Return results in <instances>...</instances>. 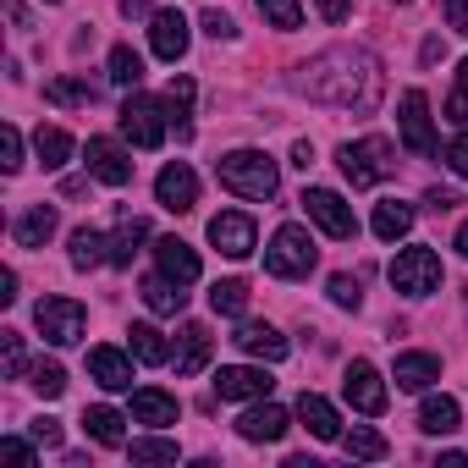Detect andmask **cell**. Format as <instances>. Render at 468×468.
<instances>
[{
    "label": "cell",
    "instance_id": "obj_10",
    "mask_svg": "<svg viewBox=\"0 0 468 468\" xmlns=\"http://www.w3.org/2000/svg\"><path fill=\"white\" fill-rule=\"evenodd\" d=\"M209 243H215L226 260H249V254H254V220H249L243 209H220V215L209 220Z\"/></svg>",
    "mask_w": 468,
    "mask_h": 468
},
{
    "label": "cell",
    "instance_id": "obj_34",
    "mask_svg": "<svg viewBox=\"0 0 468 468\" xmlns=\"http://www.w3.org/2000/svg\"><path fill=\"white\" fill-rule=\"evenodd\" d=\"M105 78H111L116 89H138V83H144V61H138L127 45H116L111 61H105Z\"/></svg>",
    "mask_w": 468,
    "mask_h": 468
},
{
    "label": "cell",
    "instance_id": "obj_52",
    "mask_svg": "<svg viewBox=\"0 0 468 468\" xmlns=\"http://www.w3.org/2000/svg\"><path fill=\"white\" fill-rule=\"evenodd\" d=\"M0 303H17V271L0 276Z\"/></svg>",
    "mask_w": 468,
    "mask_h": 468
},
{
    "label": "cell",
    "instance_id": "obj_19",
    "mask_svg": "<svg viewBox=\"0 0 468 468\" xmlns=\"http://www.w3.org/2000/svg\"><path fill=\"white\" fill-rule=\"evenodd\" d=\"M56 226H61L56 204H34L28 215H17V226H12V238H17V249H45V243L56 238Z\"/></svg>",
    "mask_w": 468,
    "mask_h": 468
},
{
    "label": "cell",
    "instance_id": "obj_23",
    "mask_svg": "<svg viewBox=\"0 0 468 468\" xmlns=\"http://www.w3.org/2000/svg\"><path fill=\"white\" fill-rule=\"evenodd\" d=\"M298 419H303V430H309L314 441H336V435H342V419H336V408H331L320 391H303V397H298Z\"/></svg>",
    "mask_w": 468,
    "mask_h": 468
},
{
    "label": "cell",
    "instance_id": "obj_9",
    "mask_svg": "<svg viewBox=\"0 0 468 468\" xmlns=\"http://www.w3.org/2000/svg\"><path fill=\"white\" fill-rule=\"evenodd\" d=\"M342 397L358 408V413H386V380H380V369L369 364V358H353L347 364V375H342Z\"/></svg>",
    "mask_w": 468,
    "mask_h": 468
},
{
    "label": "cell",
    "instance_id": "obj_43",
    "mask_svg": "<svg viewBox=\"0 0 468 468\" xmlns=\"http://www.w3.org/2000/svg\"><path fill=\"white\" fill-rule=\"evenodd\" d=\"M331 303H336V309H358V303H364V287H358L353 276H331Z\"/></svg>",
    "mask_w": 468,
    "mask_h": 468
},
{
    "label": "cell",
    "instance_id": "obj_49",
    "mask_svg": "<svg viewBox=\"0 0 468 468\" xmlns=\"http://www.w3.org/2000/svg\"><path fill=\"white\" fill-rule=\"evenodd\" d=\"M28 430H34V441H39V446H61V424H56V419H34Z\"/></svg>",
    "mask_w": 468,
    "mask_h": 468
},
{
    "label": "cell",
    "instance_id": "obj_21",
    "mask_svg": "<svg viewBox=\"0 0 468 468\" xmlns=\"http://www.w3.org/2000/svg\"><path fill=\"white\" fill-rule=\"evenodd\" d=\"M89 375H94L105 391H127V386H133V358L116 353V347H94V353H89Z\"/></svg>",
    "mask_w": 468,
    "mask_h": 468
},
{
    "label": "cell",
    "instance_id": "obj_47",
    "mask_svg": "<svg viewBox=\"0 0 468 468\" xmlns=\"http://www.w3.org/2000/svg\"><path fill=\"white\" fill-rule=\"evenodd\" d=\"M441 12H446V28H457V34L468 39V0H446Z\"/></svg>",
    "mask_w": 468,
    "mask_h": 468
},
{
    "label": "cell",
    "instance_id": "obj_14",
    "mask_svg": "<svg viewBox=\"0 0 468 468\" xmlns=\"http://www.w3.org/2000/svg\"><path fill=\"white\" fill-rule=\"evenodd\" d=\"M149 45L160 61H182L187 56V17L182 12H154L149 17Z\"/></svg>",
    "mask_w": 468,
    "mask_h": 468
},
{
    "label": "cell",
    "instance_id": "obj_44",
    "mask_svg": "<svg viewBox=\"0 0 468 468\" xmlns=\"http://www.w3.org/2000/svg\"><path fill=\"white\" fill-rule=\"evenodd\" d=\"M0 165H6V171H17L23 165V133L6 122V133H0Z\"/></svg>",
    "mask_w": 468,
    "mask_h": 468
},
{
    "label": "cell",
    "instance_id": "obj_12",
    "mask_svg": "<svg viewBox=\"0 0 468 468\" xmlns=\"http://www.w3.org/2000/svg\"><path fill=\"white\" fill-rule=\"evenodd\" d=\"M402 144L413 149V154H435V127H430V100H424V89H408L402 94Z\"/></svg>",
    "mask_w": 468,
    "mask_h": 468
},
{
    "label": "cell",
    "instance_id": "obj_11",
    "mask_svg": "<svg viewBox=\"0 0 468 468\" xmlns=\"http://www.w3.org/2000/svg\"><path fill=\"white\" fill-rule=\"evenodd\" d=\"M271 375L265 369H249V364H231V369H215V397L220 402H254V397H271Z\"/></svg>",
    "mask_w": 468,
    "mask_h": 468
},
{
    "label": "cell",
    "instance_id": "obj_37",
    "mask_svg": "<svg viewBox=\"0 0 468 468\" xmlns=\"http://www.w3.org/2000/svg\"><path fill=\"white\" fill-rule=\"evenodd\" d=\"M209 309L215 314H243L249 309V282H215L209 287Z\"/></svg>",
    "mask_w": 468,
    "mask_h": 468
},
{
    "label": "cell",
    "instance_id": "obj_56",
    "mask_svg": "<svg viewBox=\"0 0 468 468\" xmlns=\"http://www.w3.org/2000/svg\"><path fill=\"white\" fill-rule=\"evenodd\" d=\"M45 6H61V0H45Z\"/></svg>",
    "mask_w": 468,
    "mask_h": 468
},
{
    "label": "cell",
    "instance_id": "obj_2",
    "mask_svg": "<svg viewBox=\"0 0 468 468\" xmlns=\"http://www.w3.org/2000/svg\"><path fill=\"white\" fill-rule=\"evenodd\" d=\"M215 176H220V187H231L238 198H276V187H282L276 160L260 154V149H231V154H220L215 160Z\"/></svg>",
    "mask_w": 468,
    "mask_h": 468
},
{
    "label": "cell",
    "instance_id": "obj_7",
    "mask_svg": "<svg viewBox=\"0 0 468 468\" xmlns=\"http://www.w3.org/2000/svg\"><path fill=\"white\" fill-rule=\"evenodd\" d=\"M165 122H171V111L160 100H149V94H133L122 105V133L133 138V149H160L165 144Z\"/></svg>",
    "mask_w": 468,
    "mask_h": 468
},
{
    "label": "cell",
    "instance_id": "obj_28",
    "mask_svg": "<svg viewBox=\"0 0 468 468\" xmlns=\"http://www.w3.org/2000/svg\"><path fill=\"white\" fill-rule=\"evenodd\" d=\"M111 260V238H100L94 226H78L72 231V265L78 271H94V265H105Z\"/></svg>",
    "mask_w": 468,
    "mask_h": 468
},
{
    "label": "cell",
    "instance_id": "obj_46",
    "mask_svg": "<svg viewBox=\"0 0 468 468\" xmlns=\"http://www.w3.org/2000/svg\"><path fill=\"white\" fill-rule=\"evenodd\" d=\"M198 23H204V34H209V39H231V34H238V23H231L226 12H215V6H209Z\"/></svg>",
    "mask_w": 468,
    "mask_h": 468
},
{
    "label": "cell",
    "instance_id": "obj_50",
    "mask_svg": "<svg viewBox=\"0 0 468 468\" xmlns=\"http://www.w3.org/2000/svg\"><path fill=\"white\" fill-rule=\"evenodd\" d=\"M0 457H12V463H34V446H28V441H17V435H6V441H0Z\"/></svg>",
    "mask_w": 468,
    "mask_h": 468
},
{
    "label": "cell",
    "instance_id": "obj_33",
    "mask_svg": "<svg viewBox=\"0 0 468 468\" xmlns=\"http://www.w3.org/2000/svg\"><path fill=\"white\" fill-rule=\"evenodd\" d=\"M127 347H133L138 364H165V358H171V347H165V336H160L154 325H133V331H127Z\"/></svg>",
    "mask_w": 468,
    "mask_h": 468
},
{
    "label": "cell",
    "instance_id": "obj_41",
    "mask_svg": "<svg viewBox=\"0 0 468 468\" xmlns=\"http://www.w3.org/2000/svg\"><path fill=\"white\" fill-rule=\"evenodd\" d=\"M446 122H468V61L457 67V83L446 94Z\"/></svg>",
    "mask_w": 468,
    "mask_h": 468
},
{
    "label": "cell",
    "instance_id": "obj_24",
    "mask_svg": "<svg viewBox=\"0 0 468 468\" xmlns=\"http://www.w3.org/2000/svg\"><path fill=\"white\" fill-rule=\"evenodd\" d=\"M209 347H215L209 325L187 320V325H182V347H176V375H198V369L209 364Z\"/></svg>",
    "mask_w": 468,
    "mask_h": 468
},
{
    "label": "cell",
    "instance_id": "obj_15",
    "mask_svg": "<svg viewBox=\"0 0 468 468\" xmlns=\"http://www.w3.org/2000/svg\"><path fill=\"white\" fill-rule=\"evenodd\" d=\"M89 171H94L105 187H127V182H133V160H127L122 144H111V138H89Z\"/></svg>",
    "mask_w": 468,
    "mask_h": 468
},
{
    "label": "cell",
    "instance_id": "obj_8",
    "mask_svg": "<svg viewBox=\"0 0 468 468\" xmlns=\"http://www.w3.org/2000/svg\"><path fill=\"white\" fill-rule=\"evenodd\" d=\"M34 325L45 331V342H56V347H72V342L83 336V325H89V309H83L78 298H39V309H34Z\"/></svg>",
    "mask_w": 468,
    "mask_h": 468
},
{
    "label": "cell",
    "instance_id": "obj_26",
    "mask_svg": "<svg viewBox=\"0 0 468 468\" xmlns=\"http://www.w3.org/2000/svg\"><path fill=\"white\" fill-rule=\"evenodd\" d=\"M165 111H171V127H176V138L187 144L193 138V78H171V89H165Z\"/></svg>",
    "mask_w": 468,
    "mask_h": 468
},
{
    "label": "cell",
    "instance_id": "obj_25",
    "mask_svg": "<svg viewBox=\"0 0 468 468\" xmlns=\"http://www.w3.org/2000/svg\"><path fill=\"white\" fill-rule=\"evenodd\" d=\"M408 231H413V204H402V198L375 204V238L380 243H397V238H408Z\"/></svg>",
    "mask_w": 468,
    "mask_h": 468
},
{
    "label": "cell",
    "instance_id": "obj_48",
    "mask_svg": "<svg viewBox=\"0 0 468 468\" xmlns=\"http://www.w3.org/2000/svg\"><path fill=\"white\" fill-rule=\"evenodd\" d=\"M424 204H430V209H435V215H446V209H457V204H463V198H457V193H452V187H430V193H424Z\"/></svg>",
    "mask_w": 468,
    "mask_h": 468
},
{
    "label": "cell",
    "instance_id": "obj_31",
    "mask_svg": "<svg viewBox=\"0 0 468 468\" xmlns=\"http://www.w3.org/2000/svg\"><path fill=\"white\" fill-rule=\"evenodd\" d=\"M457 419H463V413H457L452 397H430V402L419 408V430H424V435H452Z\"/></svg>",
    "mask_w": 468,
    "mask_h": 468
},
{
    "label": "cell",
    "instance_id": "obj_5",
    "mask_svg": "<svg viewBox=\"0 0 468 468\" xmlns=\"http://www.w3.org/2000/svg\"><path fill=\"white\" fill-rule=\"evenodd\" d=\"M391 287H397L402 298H430V292L441 287V254L424 249V243L402 249V254L391 260Z\"/></svg>",
    "mask_w": 468,
    "mask_h": 468
},
{
    "label": "cell",
    "instance_id": "obj_29",
    "mask_svg": "<svg viewBox=\"0 0 468 468\" xmlns=\"http://www.w3.org/2000/svg\"><path fill=\"white\" fill-rule=\"evenodd\" d=\"M144 238H149V226L138 215H122V226L111 231V265H133V254H138Z\"/></svg>",
    "mask_w": 468,
    "mask_h": 468
},
{
    "label": "cell",
    "instance_id": "obj_27",
    "mask_svg": "<svg viewBox=\"0 0 468 468\" xmlns=\"http://www.w3.org/2000/svg\"><path fill=\"white\" fill-rule=\"evenodd\" d=\"M127 419L116 413V408H83V430L100 441V446H127V430H122Z\"/></svg>",
    "mask_w": 468,
    "mask_h": 468
},
{
    "label": "cell",
    "instance_id": "obj_20",
    "mask_svg": "<svg viewBox=\"0 0 468 468\" xmlns=\"http://www.w3.org/2000/svg\"><path fill=\"white\" fill-rule=\"evenodd\" d=\"M238 342L243 353H254V358H265V364H282L287 358V336L276 331V325H260V320H249V325H238Z\"/></svg>",
    "mask_w": 468,
    "mask_h": 468
},
{
    "label": "cell",
    "instance_id": "obj_22",
    "mask_svg": "<svg viewBox=\"0 0 468 468\" xmlns=\"http://www.w3.org/2000/svg\"><path fill=\"white\" fill-rule=\"evenodd\" d=\"M391 380H397L402 391H424V386L441 380V358H435V353H397Z\"/></svg>",
    "mask_w": 468,
    "mask_h": 468
},
{
    "label": "cell",
    "instance_id": "obj_1",
    "mask_svg": "<svg viewBox=\"0 0 468 468\" xmlns=\"http://www.w3.org/2000/svg\"><path fill=\"white\" fill-rule=\"evenodd\" d=\"M298 89L314 105H336V111H375L380 105V67L364 50H325L303 67Z\"/></svg>",
    "mask_w": 468,
    "mask_h": 468
},
{
    "label": "cell",
    "instance_id": "obj_53",
    "mask_svg": "<svg viewBox=\"0 0 468 468\" xmlns=\"http://www.w3.org/2000/svg\"><path fill=\"white\" fill-rule=\"evenodd\" d=\"M292 165H303V171H309V165H314V149H309V144H292Z\"/></svg>",
    "mask_w": 468,
    "mask_h": 468
},
{
    "label": "cell",
    "instance_id": "obj_35",
    "mask_svg": "<svg viewBox=\"0 0 468 468\" xmlns=\"http://www.w3.org/2000/svg\"><path fill=\"white\" fill-rule=\"evenodd\" d=\"M342 452H347V457H364V463H375V457H386L391 446H386V435H380V430H369V424H353V435H342Z\"/></svg>",
    "mask_w": 468,
    "mask_h": 468
},
{
    "label": "cell",
    "instance_id": "obj_39",
    "mask_svg": "<svg viewBox=\"0 0 468 468\" xmlns=\"http://www.w3.org/2000/svg\"><path fill=\"white\" fill-rule=\"evenodd\" d=\"M260 12H265V23L282 28V34L303 28V6H298V0H260Z\"/></svg>",
    "mask_w": 468,
    "mask_h": 468
},
{
    "label": "cell",
    "instance_id": "obj_17",
    "mask_svg": "<svg viewBox=\"0 0 468 468\" xmlns=\"http://www.w3.org/2000/svg\"><path fill=\"white\" fill-rule=\"evenodd\" d=\"M154 260H160V276H171L176 287H193L198 282V254L182 238H160L154 243Z\"/></svg>",
    "mask_w": 468,
    "mask_h": 468
},
{
    "label": "cell",
    "instance_id": "obj_40",
    "mask_svg": "<svg viewBox=\"0 0 468 468\" xmlns=\"http://www.w3.org/2000/svg\"><path fill=\"white\" fill-rule=\"evenodd\" d=\"M28 386H34L39 397H50V402H56V397L67 391V369H61L56 358H39V364H34V380H28Z\"/></svg>",
    "mask_w": 468,
    "mask_h": 468
},
{
    "label": "cell",
    "instance_id": "obj_30",
    "mask_svg": "<svg viewBox=\"0 0 468 468\" xmlns=\"http://www.w3.org/2000/svg\"><path fill=\"white\" fill-rule=\"evenodd\" d=\"M34 154H39L45 171H61L67 154H72V138H67L61 127H39V133H34Z\"/></svg>",
    "mask_w": 468,
    "mask_h": 468
},
{
    "label": "cell",
    "instance_id": "obj_13",
    "mask_svg": "<svg viewBox=\"0 0 468 468\" xmlns=\"http://www.w3.org/2000/svg\"><path fill=\"white\" fill-rule=\"evenodd\" d=\"M154 198L171 209V215H187L193 204H198V176H193V165H182V160H171L160 176H154Z\"/></svg>",
    "mask_w": 468,
    "mask_h": 468
},
{
    "label": "cell",
    "instance_id": "obj_57",
    "mask_svg": "<svg viewBox=\"0 0 468 468\" xmlns=\"http://www.w3.org/2000/svg\"><path fill=\"white\" fill-rule=\"evenodd\" d=\"M397 6H408V0H397Z\"/></svg>",
    "mask_w": 468,
    "mask_h": 468
},
{
    "label": "cell",
    "instance_id": "obj_51",
    "mask_svg": "<svg viewBox=\"0 0 468 468\" xmlns=\"http://www.w3.org/2000/svg\"><path fill=\"white\" fill-rule=\"evenodd\" d=\"M320 17H325V23H342V17H347V0H320Z\"/></svg>",
    "mask_w": 468,
    "mask_h": 468
},
{
    "label": "cell",
    "instance_id": "obj_54",
    "mask_svg": "<svg viewBox=\"0 0 468 468\" xmlns=\"http://www.w3.org/2000/svg\"><path fill=\"white\" fill-rule=\"evenodd\" d=\"M441 463L446 468H468V452H441Z\"/></svg>",
    "mask_w": 468,
    "mask_h": 468
},
{
    "label": "cell",
    "instance_id": "obj_3",
    "mask_svg": "<svg viewBox=\"0 0 468 468\" xmlns=\"http://www.w3.org/2000/svg\"><path fill=\"white\" fill-rule=\"evenodd\" d=\"M336 165L353 187H375L386 176H397V149L386 138H358V144H342L336 149Z\"/></svg>",
    "mask_w": 468,
    "mask_h": 468
},
{
    "label": "cell",
    "instance_id": "obj_32",
    "mask_svg": "<svg viewBox=\"0 0 468 468\" xmlns=\"http://www.w3.org/2000/svg\"><path fill=\"white\" fill-rule=\"evenodd\" d=\"M144 303L154 309V314H182V303H187V292L171 282V276H154V282H144Z\"/></svg>",
    "mask_w": 468,
    "mask_h": 468
},
{
    "label": "cell",
    "instance_id": "obj_6",
    "mask_svg": "<svg viewBox=\"0 0 468 468\" xmlns=\"http://www.w3.org/2000/svg\"><path fill=\"white\" fill-rule=\"evenodd\" d=\"M303 215L325 231V238H336V243H353L358 238V215L347 209V198L342 193H331V187H303Z\"/></svg>",
    "mask_w": 468,
    "mask_h": 468
},
{
    "label": "cell",
    "instance_id": "obj_45",
    "mask_svg": "<svg viewBox=\"0 0 468 468\" xmlns=\"http://www.w3.org/2000/svg\"><path fill=\"white\" fill-rule=\"evenodd\" d=\"M441 160H446V165H452V171L468 182V133H457V138L446 144V154H441Z\"/></svg>",
    "mask_w": 468,
    "mask_h": 468
},
{
    "label": "cell",
    "instance_id": "obj_18",
    "mask_svg": "<svg viewBox=\"0 0 468 468\" xmlns=\"http://www.w3.org/2000/svg\"><path fill=\"white\" fill-rule=\"evenodd\" d=\"M176 397L171 391H160V386H144V391H133V424H149V430H165V424H176Z\"/></svg>",
    "mask_w": 468,
    "mask_h": 468
},
{
    "label": "cell",
    "instance_id": "obj_16",
    "mask_svg": "<svg viewBox=\"0 0 468 468\" xmlns=\"http://www.w3.org/2000/svg\"><path fill=\"white\" fill-rule=\"evenodd\" d=\"M287 430H292V419H287V408H276V402H260V408H249V413L238 419V435H243V441H254V446L282 441Z\"/></svg>",
    "mask_w": 468,
    "mask_h": 468
},
{
    "label": "cell",
    "instance_id": "obj_55",
    "mask_svg": "<svg viewBox=\"0 0 468 468\" xmlns=\"http://www.w3.org/2000/svg\"><path fill=\"white\" fill-rule=\"evenodd\" d=\"M457 254L468 260V220H463V231H457Z\"/></svg>",
    "mask_w": 468,
    "mask_h": 468
},
{
    "label": "cell",
    "instance_id": "obj_38",
    "mask_svg": "<svg viewBox=\"0 0 468 468\" xmlns=\"http://www.w3.org/2000/svg\"><path fill=\"white\" fill-rule=\"evenodd\" d=\"M127 457H133V463H176V457H182V446H176V441H165V435H144V441H133V446H127Z\"/></svg>",
    "mask_w": 468,
    "mask_h": 468
},
{
    "label": "cell",
    "instance_id": "obj_4",
    "mask_svg": "<svg viewBox=\"0 0 468 468\" xmlns=\"http://www.w3.org/2000/svg\"><path fill=\"white\" fill-rule=\"evenodd\" d=\"M314 265H320V249H314V238L303 226H282L271 238V249H265V271L282 276V282H303Z\"/></svg>",
    "mask_w": 468,
    "mask_h": 468
},
{
    "label": "cell",
    "instance_id": "obj_42",
    "mask_svg": "<svg viewBox=\"0 0 468 468\" xmlns=\"http://www.w3.org/2000/svg\"><path fill=\"white\" fill-rule=\"evenodd\" d=\"M0 353H6V380H17L28 369V353H23V336L17 331H0Z\"/></svg>",
    "mask_w": 468,
    "mask_h": 468
},
{
    "label": "cell",
    "instance_id": "obj_36",
    "mask_svg": "<svg viewBox=\"0 0 468 468\" xmlns=\"http://www.w3.org/2000/svg\"><path fill=\"white\" fill-rule=\"evenodd\" d=\"M45 100H50V105H94L100 94H94V83H83V78H56V83H45Z\"/></svg>",
    "mask_w": 468,
    "mask_h": 468
}]
</instances>
